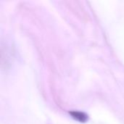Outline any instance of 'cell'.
Wrapping results in <instances>:
<instances>
[{"label": "cell", "mask_w": 124, "mask_h": 124, "mask_svg": "<svg viewBox=\"0 0 124 124\" xmlns=\"http://www.w3.org/2000/svg\"><path fill=\"white\" fill-rule=\"evenodd\" d=\"M70 114L71 115V117L73 118H74L75 120L81 123H85L86 122V121H88V116L83 112L72 111V112H70Z\"/></svg>", "instance_id": "1"}]
</instances>
